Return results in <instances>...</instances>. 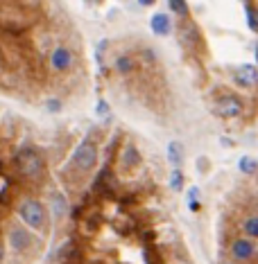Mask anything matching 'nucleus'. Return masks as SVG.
<instances>
[{"label": "nucleus", "instance_id": "423d86ee", "mask_svg": "<svg viewBox=\"0 0 258 264\" xmlns=\"http://www.w3.org/2000/svg\"><path fill=\"white\" fill-rule=\"evenodd\" d=\"M254 242L251 240H245V237H238V240H233V244H231V255L236 257V260H249V257H254Z\"/></svg>", "mask_w": 258, "mask_h": 264}, {"label": "nucleus", "instance_id": "2eb2a0df", "mask_svg": "<svg viewBox=\"0 0 258 264\" xmlns=\"http://www.w3.org/2000/svg\"><path fill=\"white\" fill-rule=\"evenodd\" d=\"M170 188H172V190H181V188H183V174H181V170H179V167H175V170H172V174H170Z\"/></svg>", "mask_w": 258, "mask_h": 264}, {"label": "nucleus", "instance_id": "f03ea898", "mask_svg": "<svg viewBox=\"0 0 258 264\" xmlns=\"http://www.w3.org/2000/svg\"><path fill=\"white\" fill-rule=\"evenodd\" d=\"M18 213H20V219H23L30 228L39 230V228H43L45 226V210H43V205L36 201V199H28V201H23Z\"/></svg>", "mask_w": 258, "mask_h": 264}, {"label": "nucleus", "instance_id": "4be33fe9", "mask_svg": "<svg viewBox=\"0 0 258 264\" xmlns=\"http://www.w3.org/2000/svg\"><path fill=\"white\" fill-rule=\"evenodd\" d=\"M256 61H258V45H256Z\"/></svg>", "mask_w": 258, "mask_h": 264}, {"label": "nucleus", "instance_id": "dca6fc26", "mask_svg": "<svg viewBox=\"0 0 258 264\" xmlns=\"http://www.w3.org/2000/svg\"><path fill=\"white\" fill-rule=\"evenodd\" d=\"M168 7H170L175 14H179V16H186L188 14V7H186V3H183V0H170V3H168Z\"/></svg>", "mask_w": 258, "mask_h": 264}, {"label": "nucleus", "instance_id": "9b49d317", "mask_svg": "<svg viewBox=\"0 0 258 264\" xmlns=\"http://www.w3.org/2000/svg\"><path fill=\"white\" fill-rule=\"evenodd\" d=\"M168 161H170L172 170L181 165V161H183V147H181V142H170V145H168Z\"/></svg>", "mask_w": 258, "mask_h": 264}, {"label": "nucleus", "instance_id": "1a4fd4ad", "mask_svg": "<svg viewBox=\"0 0 258 264\" xmlns=\"http://www.w3.org/2000/svg\"><path fill=\"white\" fill-rule=\"evenodd\" d=\"M238 75H240L238 82L242 84V86H256L258 84V68L254 66V63H242Z\"/></svg>", "mask_w": 258, "mask_h": 264}, {"label": "nucleus", "instance_id": "f3484780", "mask_svg": "<svg viewBox=\"0 0 258 264\" xmlns=\"http://www.w3.org/2000/svg\"><path fill=\"white\" fill-rule=\"evenodd\" d=\"M256 167H258L256 161H251V158H240V172L251 174V172H256Z\"/></svg>", "mask_w": 258, "mask_h": 264}, {"label": "nucleus", "instance_id": "f8f14e48", "mask_svg": "<svg viewBox=\"0 0 258 264\" xmlns=\"http://www.w3.org/2000/svg\"><path fill=\"white\" fill-rule=\"evenodd\" d=\"M115 70L120 72V75H131V70H134V59L131 57H118L115 59Z\"/></svg>", "mask_w": 258, "mask_h": 264}, {"label": "nucleus", "instance_id": "5701e85b", "mask_svg": "<svg viewBox=\"0 0 258 264\" xmlns=\"http://www.w3.org/2000/svg\"><path fill=\"white\" fill-rule=\"evenodd\" d=\"M226 264H231V262H226Z\"/></svg>", "mask_w": 258, "mask_h": 264}, {"label": "nucleus", "instance_id": "412c9836", "mask_svg": "<svg viewBox=\"0 0 258 264\" xmlns=\"http://www.w3.org/2000/svg\"><path fill=\"white\" fill-rule=\"evenodd\" d=\"M0 260H3V244H0Z\"/></svg>", "mask_w": 258, "mask_h": 264}, {"label": "nucleus", "instance_id": "a211bd4d", "mask_svg": "<svg viewBox=\"0 0 258 264\" xmlns=\"http://www.w3.org/2000/svg\"><path fill=\"white\" fill-rule=\"evenodd\" d=\"M197 188H193L191 190V192H188V208H191V210H197L199 208V199H197Z\"/></svg>", "mask_w": 258, "mask_h": 264}, {"label": "nucleus", "instance_id": "6ab92c4d", "mask_svg": "<svg viewBox=\"0 0 258 264\" xmlns=\"http://www.w3.org/2000/svg\"><path fill=\"white\" fill-rule=\"evenodd\" d=\"M98 115H102V118H107L109 115V104L104 102V99H100L98 102Z\"/></svg>", "mask_w": 258, "mask_h": 264}, {"label": "nucleus", "instance_id": "20e7f679", "mask_svg": "<svg viewBox=\"0 0 258 264\" xmlns=\"http://www.w3.org/2000/svg\"><path fill=\"white\" fill-rule=\"evenodd\" d=\"M215 113L222 115V118H238V115H242V102L236 95H224L215 104Z\"/></svg>", "mask_w": 258, "mask_h": 264}, {"label": "nucleus", "instance_id": "39448f33", "mask_svg": "<svg viewBox=\"0 0 258 264\" xmlns=\"http://www.w3.org/2000/svg\"><path fill=\"white\" fill-rule=\"evenodd\" d=\"M50 66L55 68L57 72H66L68 68L73 66V52L68 50V47H64V45L55 47L52 55H50Z\"/></svg>", "mask_w": 258, "mask_h": 264}, {"label": "nucleus", "instance_id": "9d476101", "mask_svg": "<svg viewBox=\"0 0 258 264\" xmlns=\"http://www.w3.org/2000/svg\"><path fill=\"white\" fill-rule=\"evenodd\" d=\"M170 30H172L170 18L166 14H154V18H152V32L159 36H166V34H170Z\"/></svg>", "mask_w": 258, "mask_h": 264}, {"label": "nucleus", "instance_id": "ddd939ff", "mask_svg": "<svg viewBox=\"0 0 258 264\" xmlns=\"http://www.w3.org/2000/svg\"><path fill=\"white\" fill-rule=\"evenodd\" d=\"M242 230H245L247 237H254V240H258V217L245 219V224H242Z\"/></svg>", "mask_w": 258, "mask_h": 264}, {"label": "nucleus", "instance_id": "aec40b11", "mask_svg": "<svg viewBox=\"0 0 258 264\" xmlns=\"http://www.w3.org/2000/svg\"><path fill=\"white\" fill-rule=\"evenodd\" d=\"M48 109H50V111H59V102H55V99H50V102H48Z\"/></svg>", "mask_w": 258, "mask_h": 264}, {"label": "nucleus", "instance_id": "0eeeda50", "mask_svg": "<svg viewBox=\"0 0 258 264\" xmlns=\"http://www.w3.org/2000/svg\"><path fill=\"white\" fill-rule=\"evenodd\" d=\"M9 244H12L14 251H25L30 244H32V237L28 235V230L20 228V226H14L9 230Z\"/></svg>", "mask_w": 258, "mask_h": 264}, {"label": "nucleus", "instance_id": "4468645a", "mask_svg": "<svg viewBox=\"0 0 258 264\" xmlns=\"http://www.w3.org/2000/svg\"><path fill=\"white\" fill-rule=\"evenodd\" d=\"M245 14H247V18H249V28L254 30V32H258V12L251 7L249 3L245 5Z\"/></svg>", "mask_w": 258, "mask_h": 264}, {"label": "nucleus", "instance_id": "6e6552de", "mask_svg": "<svg viewBox=\"0 0 258 264\" xmlns=\"http://www.w3.org/2000/svg\"><path fill=\"white\" fill-rule=\"evenodd\" d=\"M138 163H140L138 149H136L134 145H127L123 149V154H120V165H123L125 170H134V167H138Z\"/></svg>", "mask_w": 258, "mask_h": 264}, {"label": "nucleus", "instance_id": "7ed1b4c3", "mask_svg": "<svg viewBox=\"0 0 258 264\" xmlns=\"http://www.w3.org/2000/svg\"><path fill=\"white\" fill-rule=\"evenodd\" d=\"M73 163H75L77 170H82V172L93 170L98 163V147L93 145L91 140H84L75 149V154H73Z\"/></svg>", "mask_w": 258, "mask_h": 264}, {"label": "nucleus", "instance_id": "f257e3e1", "mask_svg": "<svg viewBox=\"0 0 258 264\" xmlns=\"http://www.w3.org/2000/svg\"><path fill=\"white\" fill-rule=\"evenodd\" d=\"M14 163H16V170L28 178H36L41 172H43V158L36 149L32 147H23L16 156H14Z\"/></svg>", "mask_w": 258, "mask_h": 264}]
</instances>
